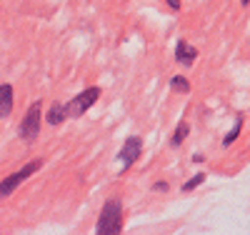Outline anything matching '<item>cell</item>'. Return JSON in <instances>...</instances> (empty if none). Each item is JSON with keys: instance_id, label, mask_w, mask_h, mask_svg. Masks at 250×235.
Wrapping results in <instances>:
<instances>
[{"instance_id": "1", "label": "cell", "mask_w": 250, "mask_h": 235, "mask_svg": "<svg viewBox=\"0 0 250 235\" xmlns=\"http://www.w3.org/2000/svg\"><path fill=\"white\" fill-rule=\"evenodd\" d=\"M120 230H123V205H120V200H108L100 210L95 233L98 235H118Z\"/></svg>"}, {"instance_id": "2", "label": "cell", "mask_w": 250, "mask_h": 235, "mask_svg": "<svg viewBox=\"0 0 250 235\" xmlns=\"http://www.w3.org/2000/svg\"><path fill=\"white\" fill-rule=\"evenodd\" d=\"M40 168H43V160H30L28 165H23L20 170L10 173L8 178H3V180H0V200H5L8 195H13V193H15V188H20V185H23L33 173H38Z\"/></svg>"}, {"instance_id": "3", "label": "cell", "mask_w": 250, "mask_h": 235, "mask_svg": "<svg viewBox=\"0 0 250 235\" xmlns=\"http://www.w3.org/2000/svg\"><path fill=\"white\" fill-rule=\"evenodd\" d=\"M100 98V88L98 85H93V88H85L83 93H78L68 105H65V110H68V118H80V115H85L93 105L98 103Z\"/></svg>"}, {"instance_id": "4", "label": "cell", "mask_w": 250, "mask_h": 235, "mask_svg": "<svg viewBox=\"0 0 250 235\" xmlns=\"http://www.w3.org/2000/svg\"><path fill=\"white\" fill-rule=\"evenodd\" d=\"M38 133H40V103L35 100L30 108H28V113H25V118L20 120V128H18V135L23 138L25 143H33L35 138H38Z\"/></svg>"}, {"instance_id": "5", "label": "cell", "mask_w": 250, "mask_h": 235, "mask_svg": "<svg viewBox=\"0 0 250 235\" xmlns=\"http://www.w3.org/2000/svg\"><path fill=\"white\" fill-rule=\"evenodd\" d=\"M143 153V140L140 138H128L125 140V145L120 148V153H118V160L125 165V168H130Z\"/></svg>"}, {"instance_id": "6", "label": "cell", "mask_w": 250, "mask_h": 235, "mask_svg": "<svg viewBox=\"0 0 250 235\" xmlns=\"http://www.w3.org/2000/svg\"><path fill=\"white\" fill-rule=\"evenodd\" d=\"M195 58H198V50L193 45H188L185 40H180L178 45H175V60L178 63H183V65H193Z\"/></svg>"}, {"instance_id": "7", "label": "cell", "mask_w": 250, "mask_h": 235, "mask_svg": "<svg viewBox=\"0 0 250 235\" xmlns=\"http://www.w3.org/2000/svg\"><path fill=\"white\" fill-rule=\"evenodd\" d=\"M13 113V85L3 83L0 85V118H8Z\"/></svg>"}, {"instance_id": "8", "label": "cell", "mask_w": 250, "mask_h": 235, "mask_svg": "<svg viewBox=\"0 0 250 235\" xmlns=\"http://www.w3.org/2000/svg\"><path fill=\"white\" fill-rule=\"evenodd\" d=\"M65 118H68V110H65V105H62V103H55L53 108L48 110V115H45L48 125H53V128H55V125H60Z\"/></svg>"}, {"instance_id": "9", "label": "cell", "mask_w": 250, "mask_h": 235, "mask_svg": "<svg viewBox=\"0 0 250 235\" xmlns=\"http://www.w3.org/2000/svg\"><path fill=\"white\" fill-rule=\"evenodd\" d=\"M188 133H190V125H188V123L183 120V123L178 125V130L173 133V138H170V145H173V148L183 145V143H185V138H188Z\"/></svg>"}, {"instance_id": "10", "label": "cell", "mask_w": 250, "mask_h": 235, "mask_svg": "<svg viewBox=\"0 0 250 235\" xmlns=\"http://www.w3.org/2000/svg\"><path fill=\"white\" fill-rule=\"evenodd\" d=\"M170 88L178 90V93H188V90H190V80L183 78V75H175V78L170 80Z\"/></svg>"}, {"instance_id": "11", "label": "cell", "mask_w": 250, "mask_h": 235, "mask_svg": "<svg viewBox=\"0 0 250 235\" xmlns=\"http://www.w3.org/2000/svg\"><path fill=\"white\" fill-rule=\"evenodd\" d=\"M240 125H243V118H238L235 128H233V130H230V133H228V135L223 138V145H225V148H228V145H230V143H233V140H235V138L240 135Z\"/></svg>"}, {"instance_id": "12", "label": "cell", "mask_w": 250, "mask_h": 235, "mask_svg": "<svg viewBox=\"0 0 250 235\" xmlns=\"http://www.w3.org/2000/svg\"><path fill=\"white\" fill-rule=\"evenodd\" d=\"M203 180H205V175H203V173H198L195 178H190V180H188V183L183 185V190H188V193H190V190H195L198 185H203Z\"/></svg>"}, {"instance_id": "13", "label": "cell", "mask_w": 250, "mask_h": 235, "mask_svg": "<svg viewBox=\"0 0 250 235\" xmlns=\"http://www.w3.org/2000/svg\"><path fill=\"white\" fill-rule=\"evenodd\" d=\"M165 3H168V8H173V10L180 8V0H165Z\"/></svg>"}, {"instance_id": "14", "label": "cell", "mask_w": 250, "mask_h": 235, "mask_svg": "<svg viewBox=\"0 0 250 235\" xmlns=\"http://www.w3.org/2000/svg\"><path fill=\"white\" fill-rule=\"evenodd\" d=\"M155 190H160V193H165V190H168V183H163V180H160V183H155Z\"/></svg>"}, {"instance_id": "15", "label": "cell", "mask_w": 250, "mask_h": 235, "mask_svg": "<svg viewBox=\"0 0 250 235\" xmlns=\"http://www.w3.org/2000/svg\"><path fill=\"white\" fill-rule=\"evenodd\" d=\"M240 3H243V5H250V0H240Z\"/></svg>"}]
</instances>
